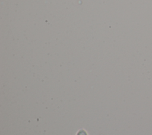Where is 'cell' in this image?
<instances>
[{"mask_svg": "<svg viewBox=\"0 0 152 135\" xmlns=\"http://www.w3.org/2000/svg\"><path fill=\"white\" fill-rule=\"evenodd\" d=\"M76 135H88V134L85 130L80 129L77 131Z\"/></svg>", "mask_w": 152, "mask_h": 135, "instance_id": "obj_1", "label": "cell"}]
</instances>
